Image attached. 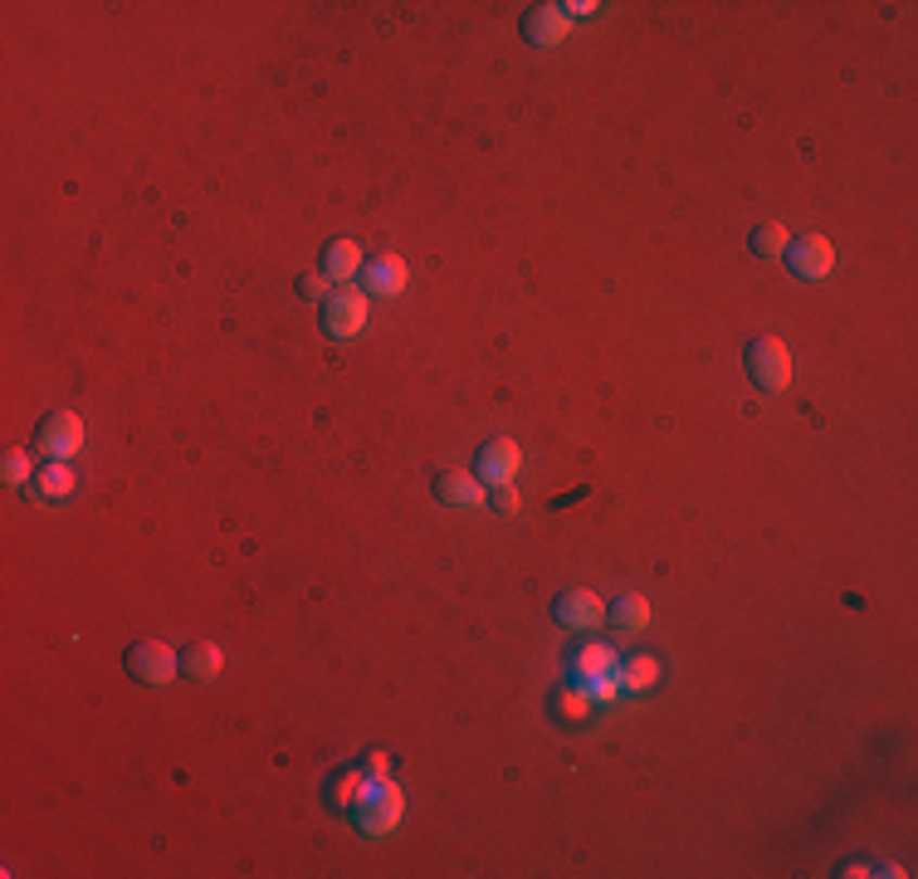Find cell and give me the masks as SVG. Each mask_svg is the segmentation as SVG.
<instances>
[{"instance_id": "1", "label": "cell", "mask_w": 918, "mask_h": 879, "mask_svg": "<svg viewBox=\"0 0 918 879\" xmlns=\"http://www.w3.org/2000/svg\"><path fill=\"white\" fill-rule=\"evenodd\" d=\"M748 377L757 391H767V396H777V391L791 386V352L787 342L777 337V332H762V337L748 342Z\"/></svg>"}, {"instance_id": "2", "label": "cell", "mask_w": 918, "mask_h": 879, "mask_svg": "<svg viewBox=\"0 0 918 879\" xmlns=\"http://www.w3.org/2000/svg\"><path fill=\"white\" fill-rule=\"evenodd\" d=\"M352 816H357V826L367 830V836H391V830L400 826V816H406V797H400L396 781L371 777L367 797L352 806Z\"/></svg>"}, {"instance_id": "3", "label": "cell", "mask_w": 918, "mask_h": 879, "mask_svg": "<svg viewBox=\"0 0 918 879\" xmlns=\"http://www.w3.org/2000/svg\"><path fill=\"white\" fill-rule=\"evenodd\" d=\"M123 664H127V674H132L137 684H156V689L181 674V654H176L166 640H137L132 650H127Z\"/></svg>"}, {"instance_id": "4", "label": "cell", "mask_w": 918, "mask_h": 879, "mask_svg": "<svg viewBox=\"0 0 918 879\" xmlns=\"http://www.w3.org/2000/svg\"><path fill=\"white\" fill-rule=\"evenodd\" d=\"M361 328H367V293L342 283V289L322 303V332H328L332 342H352Z\"/></svg>"}, {"instance_id": "5", "label": "cell", "mask_w": 918, "mask_h": 879, "mask_svg": "<svg viewBox=\"0 0 918 879\" xmlns=\"http://www.w3.org/2000/svg\"><path fill=\"white\" fill-rule=\"evenodd\" d=\"M35 445L44 449L49 459H74L84 449V420L74 410H49L35 430Z\"/></svg>"}, {"instance_id": "6", "label": "cell", "mask_w": 918, "mask_h": 879, "mask_svg": "<svg viewBox=\"0 0 918 879\" xmlns=\"http://www.w3.org/2000/svg\"><path fill=\"white\" fill-rule=\"evenodd\" d=\"M518 469H523V449L513 445V440H488L484 449L474 455V474L484 479V484H513Z\"/></svg>"}, {"instance_id": "7", "label": "cell", "mask_w": 918, "mask_h": 879, "mask_svg": "<svg viewBox=\"0 0 918 879\" xmlns=\"http://www.w3.org/2000/svg\"><path fill=\"white\" fill-rule=\"evenodd\" d=\"M787 264L796 279H826V273L836 269V244H830L826 234H806V240L787 244Z\"/></svg>"}, {"instance_id": "8", "label": "cell", "mask_w": 918, "mask_h": 879, "mask_svg": "<svg viewBox=\"0 0 918 879\" xmlns=\"http://www.w3.org/2000/svg\"><path fill=\"white\" fill-rule=\"evenodd\" d=\"M552 615H557V625H566V630H596L611 611H605V601L596 591H562L552 606Z\"/></svg>"}, {"instance_id": "9", "label": "cell", "mask_w": 918, "mask_h": 879, "mask_svg": "<svg viewBox=\"0 0 918 879\" xmlns=\"http://www.w3.org/2000/svg\"><path fill=\"white\" fill-rule=\"evenodd\" d=\"M566 29H572V20H566L562 5H533L523 15V39L533 49H552L566 39Z\"/></svg>"}, {"instance_id": "10", "label": "cell", "mask_w": 918, "mask_h": 879, "mask_svg": "<svg viewBox=\"0 0 918 879\" xmlns=\"http://www.w3.org/2000/svg\"><path fill=\"white\" fill-rule=\"evenodd\" d=\"M435 498L445 508H484L488 504V484L479 474H464V469H449V474L435 479Z\"/></svg>"}, {"instance_id": "11", "label": "cell", "mask_w": 918, "mask_h": 879, "mask_svg": "<svg viewBox=\"0 0 918 879\" xmlns=\"http://www.w3.org/2000/svg\"><path fill=\"white\" fill-rule=\"evenodd\" d=\"M361 279H367V293H377V298H400L410 283V269L400 254H377L371 264H361Z\"/></svg>"}, {"instance_id": "12", "label": "cell", "mask_w": 918, "mask_h": 879, "mask_svg": "<svg viewBox=\"0 0 918 879\" xmlns=\"http://www.w3.org/2000/svg\"><path fill=\"white\" fill-rule=\"evenodd\" d=\"M572 674H576V684L601 679V674H621V660H615V645H605V640H586V645H576V654H572Z\"/></svg>"}, {"instance_id": "13", "label": "cell", "mask_w": 918, "mask_h": 879, "mask_svg": "<svg viewBox=\"0 0 918 879\" xmlns=\"http://www.w3.org/2000/svg\"><path fill=\"white\" fill-rule=\"evenodd\" d=\"M74 488H78V474H74L68 459H49V464L35 474V494L44 498V504H64Z\"/></svg>"}, {"instance_id": "14", "label": "cell", "mask_w": 918, "mask_h": 879, "mask_svg": "<svg viewBox=\"0 0 918 879\" xmlns=\"http://www.w3.org/2000/svg\"><path fill=\"white\" fill-rule=\"evenodd\" d=\"M332 283H352V273H361V244L357 240H332L322 250V269Z\"/></svg>"}, {"instance_id": "15", "label": "cell", "mask_w": 918, "mask_h": 879, "mask_svg": "<svg viewBox=\"0 0 918 879\" xmlns=\"http://www.w3.org/2000/svg\"><path fill=\"white\" fill-rule=\"evenodd\" d=\"M664 664L654 660V654H630V660H621V693H650L654 684H660Z\"/></svg>"}, {"instance_id": "16", "label": "cell", "mask_w": 918, "mask_h": 879, "mask_svg": "<svg viewBox=\"0 0 918 879\" xmlns=\"http://www.w3.org/2000/svg\"><path fill=\"white\" fill-rule=\"evenodd\" d=\"M547 709H552L562 723H586V718H591L596 703H591V693H586L582 684H562V689H552Z\"/></svg>"}, {"instance_id": "17", "label": "cell", "mask_w": 918, "mask_h": 879, "mask_svg": "<svg viewBox=\"0 0 918 879\" xmlns=\"http://www.w3.org/2000/svg\"><path fill=\"white\" fill-rule=\"evenodd\" d=\"M181 664H186V674L191 679H215V674L225 670V650L215 640H195V645H186V654H181Z\"/></svg>"}, {"instance_id": "18", "label": "cell", "mask_w": 918, "mask_h": 879, "mask_svg": "<svg viewBox=\"0 0 918 879\" xmlns=\"http://www.w3.org/2000/svg\"><path fill=\"white\" fill-rule=\"evenodd\" d=\"M0 474H5V484H10V488H20V484H29V479L39 474V469H35V459H29V449L10 445L5 455H0Z\"/></svg>"}, {"instance_id": "19", "label": "cell", "mask_w": 918, "mask_h": 879, "mask_svg": "<svg viewBox=\"0 0 918 879\" xmlns=\"http://www.w3.org/2000/svg\"><path fill=\"white\" fill-rule=\"evenodd\" d=\"M615 625H625V630H645V625H650V601H645V596H615Z\"/></svg>"}, {"instance_id": "20", "label": "cell", "mask_w": 918, "mask_h": 879, "mask_svg": "<svg viewBox=\"0 0 918 879\" xmlns=\"http://www.w3.org/2000/svg\"><path fill=\"white\" fill-rule=\"evenodd\" d=\"M367 787H371L367 772H342L337 787H332V806H337V811H352L361 797H367Z\"/></svg>"}, {"instance_id": "21", "label": "cell", "mask_w": 918, "mask_h": 879, "mask_svg": "<svg viewBox=\"0 0 918 879\" xmlns=\"http://www.w3.org/2000/svg\"><path fill=\"white\" fill-rule=\"evenodd\" d=\"M787 244H791V234H787V225H777V220L752 234V250L757 254H787Z\"/></svg>"}, {"instance_id": "22", "label": "cell", "mask_w": 918, "mask_h": 879, "mask_svg": "<svg viewBox=\"0 0 918 879\" xmlns=\"http://www.w3.org/2000/svg\"><path fill=\"white\" fill-rule=\"evenodd\" d=\"M582 689L591 693V703H615V699H621V674H601V679H586Z\"/></svg>"}, {"instance_id": "23", "label": "cell", "mask_w": 918, "mask_h": 879, "mask_svg": "<svg viewBox=\"0 0 918 879\" xmlns=\"http://www.w3.org/2000/svg\"><path fill=\"white\" fill-rule=\"evenodd\" d=\"M328 283H332L328 273H303V279H298V298H322V303H328L332 298Z\"/></svg>"}, {"instance_id": "24", "label": "cell", "mask_w": 918, "mask_h": 879, "mask_svg": "<svg viewBox=\"0 0 918 879\" xmlns=\"http://www.w3.org/2000/svg\"><path fill=\"white\" fill-rule=\"evenodd\" d=\"M494 508H498V513H518V488L513 484H494Z\"/></svg>"}, {"instance_id": "25", "label": "cell", "mask_w": 918, "mask_h": 879, "mask_svg": "<svg viewBox=\"0 0 918 879\" xmlns=\"http://www.w3.org/2000/svg\"><path fill=\"white\" fill-rule=\"evenodd\" d=\"M367 772H371V777H386V772H391V757H386V752L377 748V752H371V757H367Z\"/></svg>"}, {"instance_id": "26", "label": "cell", "mask_w": 918, "mask_h": 879, "mask_svg": "<svg viewBox=\"0 0 918 879\" xmlns=\"http://www.w3.org/2000/svg\"><path fill=\"white\" fill-rule=\"evenodd\" d=\"M562 10H566V20H572V15H582V20H586V15H596L601 5H596V0H572V5H562Z\"/></svg>"}]
</instances>
